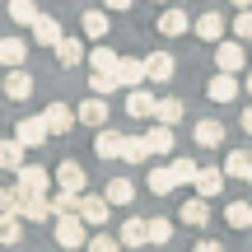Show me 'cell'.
Here are the masks:
<instances>
[{
  "label": "cell",
  "instance_id": "836d02e7",
  "mask_svg": "<svg viewBox=\"0 0 252 252\" xmlns=\"http://www.w3.org/2000/svg\"><path fill=\"white\" fill-rule=\"evenodd\" d=\"M19 238H24V220H19V215H0V243L14 248Z\"/></svg>",
  "mask_w": 252,
  "mask_h": 252
},
{
  "label": "cell",
  "instance_id": "5bb4252c",
  "mask_svg": "<svg viewBox=\"0 0 252 252\" xmlns=\"http://www.w3.org/2000/svg\"><path fill=\"white\" fill-rule=\"evenodd\" d=\"M154 103L150 89H126V117H154Z\"/></svg>",
  "mask_w": 252,
  "mask_h": 252
},
{
  "label": "cell",
  "instance_id": "f907efd6",
  "mask_svg": "<svg viewBox=\"0 0 252 252\" xmlns=\"http://www.w3.org/2000/svg\"><path fill=\"white\" fill-rule=\"evenodd\" d=\"M159 5H163V0H159Z\"/></svg>",
  "mask_w": 252,
  "mask_h": 252
},
{
  "label": "cell",
  "instance_id": "277c9868",
  "mask_svg": "<svg viewBox=\"0 0 252 252\" xmlns=\"http://www.w3.org/2000/svg\"><path fill=\"white\" fill-rule=\"evenodd\" d=\"M56 243H61V248H84V243H89L84 220L80 215H61V220H56Z\"/></svg>",
  "mask_w": 252,
  "mask_h": 252
},
{
  "label": "cell",
  "instance_id": "9c48e42d",
  "mask_svg": "<svg viewBox=\"0 0 252 252\" xmlns=\"http://www.w3.org/2000/svg\"><path fill=\"white\" fill-rule=\"evenodd\" d=\"M224 28H229L224 19H220L215 9H206V14H201L196 24H191V33H196L201 42H224Z\"/></svg>",
  "mask_w": 252,
  "mask_h": 252
},
{
  "label": "cell",
  "instance_id": "d4e9b609",
  "mask_svg": "<svg viewBox=\"0 0 252 252\" xmlns=\"http://www.w3.org/2000/svg\"><path fill=\"white\" fill-rule=\"evenodd\" d=\"M0 168H5V173H19V168H24V145H19L14 135L0 140Z\"/></svg>",
  "mask_w": 252,
  "mask_h": 252
},
{
  "label": "cell",
  "instance_id": "e575fe53",
  "mask_svg": "<svg viewBox=\"0 0 252 252\" xmlns=\"http://www.w3.org/2000/svg\"><path fill=\"white\" fill-rule=\"evenodd\" d=\"M117 61L122 56L112 52V47H94L89 52V70H117Z\"/></svg>",
  "mask_w": 252,
  "mask_h": 252
},
{
  "label": "cell",
  "instance_id": "f6af8a7d",
  "mask_svg": "<svg viewBox=\"0 0 252 252\" xmlns=\"http://www.w3.org/2000/svg\"><path fill=\"white\" fill-rule=\"evenodd\" d=\"M238 126H243V131L252 135V103H248V108H243V117H238Z\"/></svg>",
  "mask_w": 252,
  "mask_h": 252
},
{
  "label": "cell",
  "instance_id": "6da1fadb",
  "mask_svg": "<svg viewBox=\"0 0 252 252\" xmlns=\"http://www.w3.org/2000/svg\"><path fill=\"white\" fill-rule=\"evenodd\" d=\"M14 187L24 191V196H47V191H52V173L37 168V163H24V168L14 173Z\"/></svg>",
  "mask_w": 252,
  "mask_h": 252
},
{
  "label": "cell",
  "instance_id": "7402d4cb",
  "mask_svg": "<svg viewBox=\"0 0 252 252\" xmlns=\"http://www.w3.org/2000/svg\"><path fill=\"white\" fill-rule=\"evenodd\" d=\"M103 201H108V206H131L135 201V182L131 178H112L108 191H103Z\"/></svg>",
  "mask_w": 252,
  "mask_h": 252
},
{
  "label": "cell",
  "instance_id": "4316f807",
  "mask_svg": "<svg viewBox=\"0 0 252 252\" xmlns=\"http://www.w3.org/2000/svg\"><path fill=\"white\" fill-rule=\"evenodd\" d=\"M84 37H94V42H98V37H108L112 28H108V14H103V9H84Z\"/></svg>",
  "mask_w": 252,
  "mask_h": 252
},
{
  "label": "cell",
  "instance_id": "d590c367",
  "mask_svg": "<svg viewBox=\"0 0 252 252\" xmlns=\"http://www.w3.org/2000/svg\"><path fill=\"white\" fill-rule=\"evenodd\" d=\"M182 220H187V224H201V229H206V220H210V206H206L201 196H191L187 206H182Z\"/></svg>",
  "mask_w": 252,
  "mask_h": 252
},
{
  "label": "cell",
  "instance_id": "83f0119b",
  "mask_svg": "<svg viewBox=\"0 0 252 252\" xmlns=\"http://www.w3.org/2000/svg\"><path fill=\"white\" fill-rule=\"evenodd\" d=\"M56 61L61 65H80L84 61V42L80 37H61V42H56Z\"/></svg>",
  "mask_w": 252,
  "mask_h": 252
},
{
  "label": "cell",
  "instance_id": "7a4b0ae2",
  "mask_svg": "<svg viewBox=\"0 0 252 252\" xmlns=\"http://www.w3.org/2000/svg\"><path fill=\"white\" fill-rule=\"evenodd\" d=\"M215 65L224 75H238L248 65V52H243V42H238V37H229V42H215Z\"/></svg>",
  "mask_w": 252,
  "mask_h": 252
},
{
  "label": "cell",
  "instance_id": "8d00e7d4",
  "mask_svg": "<svg viewBox=\"0 0 252 252\" xmlns=\"http://www.w3.org/2000/svg\"><path fill=\"white\" fill-rule=\"evenodd\" d=\"M75 210H80V196H75V191H56L52 196V215L61 220V215H75Z\"/></svg>",
  "mask_w": 252,
  "mask_h": 252
},
{
  "label": "cell",
  "instance_id": "74e56055",
  "mask_svg": "<svg viewBox=\"0 0 252 252\" xmlns=\"http://www.w3.org/2000/svg\"><path fill=\"white\" fill-rule=\"evenodd\" d=\"M173 187H178V182H173V173H168V168H163V163H159V168L150 173V191H154V196H168Z\"/></svg>",
  "mask_w": 252,
  "mask_h": 252
},
{
  "label": "cell",
  "instance_id": "e0dca14e",
  "mask_svg": "<svg viewBox=\"0 0 252 252\" xmlns=\"http://www.w3.org/2000/svg\"><path fill=\"white\" fill-rule=\"evenodd\" d=\"M206 94H210L215 103H234V98H238V75H224V70H220L215 80L206 84Z\"/></svg>",
  "mask_w": 252,
  "mask_h": 252
},
{
  "label": "cell",
  "instance_id": "f1b7e54d",
  "mask_svg": "<svg viewBox=\"0 0 252 252\" xmlns=\"http://www.w3.org/2000/svg\"><path fill=\"white\" fill-rule=\"evenodd\" d=\"M89 89L103 98V94H117L122 80H117V70H89Z\"/></svg>",
  "mask_w": 252,
  "mask_h": 252
},
{
  "label": "cell",
  "instance_id": "52a82bcc",
  "mask_svg": "<svg viewBox=\"0 0 252 252\" xmlns=\"http://www.w3.org/2000/svg\"><path fill=\"white\" fill-rule=\"evenodd\" d=\"M52 182H56V191H75V196H84V168H80L75 159H65L61 168H56Z\"/></svg>",
  "mask_w": 252,
  "mask_h": 252
},
{
  "label": "cell",
  "instance_id": "484cf974",
  "mask_svg": "<svg viewBox=\"0 0 252 252\" xmlns=\"http://www.w3.org/2000/svg\"><path fill=\"white\" fill-rule=\"evenodd\" d=\"M122 243H126V248H145V243H150V234H145V220H140V215H126Z\"/></svg>",
  "mask_w": 252,
  "mask_h": 252
},
{
  "label": "cell",
  "instance_id": "bcb514c9",
  "mask_svg": "<svg viewBox=\"0 0 252 252\" xmlns=\"http://www.w3.org/2000/svg\"><path fill=\"white\" fill-rule=\"evenodd\" d=\"M103 5H108V9H131L135 0H103Z\"/></svg>",
  "mask_w": 252,
  "mask_h": 252
},
{
  "label": "cell",
  "instance_id": "ac0fdd59",
  "mask_svg": "<svg viewBox=\"0 0 252 252\" xmlns=\"http://www.w3.org/2000/svg\"><path fill=\"white\" fill-rule=\"evenodd\" d=\"M117 80H122V89H140V84H145V61L122 56V61H117Z\"/></svg>",
  "mask_w": 252,
  "mask_h": 252
},
{
  "label": "cell",
  "instance_id": "7dc6e473",
  "mask_svg": "<svg viewBox=\"0 0 252 252\" xmlns=\"http://www.w3.org/2000/svg\"><path fill=\"white\" fill-rule=\"evenodd\" d=\"M234 9H252V0H234Z\"/></svg>",
  "mask_w": 252,
  "mask_h": 252
},
{
  "label": "cell",
  "instance_id": "7c38bea8",
  "mask_svg": "<svg viewBox=\"0 0 252 252\" xmlns=\"http://www.w3.org/2000/svg\"><path fill=\"white\" fill-rule=\"evenodd\" d=\"M191 187H196V196H201V201H210V196H220V191H224V168H201V173H196V182H191Z\"/></svg>",
  "mask_w": 252,
  "mask_h": 252
},
{
  "label": "cell",
  "instance_id": "30bf717a",
  "mask_svg": "<svg viewBox=\"0 0 252 252\" xmlns=\"http://www.w3.org/2000/svg\"><path fill=\"white\" fill-rule=\"evenodd\" d=\"M42 122H47V131H52V135H70V126H75V112L65 108V103H47Z\"/></svg>",
  "mask_w": 252,
  "mask_h": 252
},
{
  "label": "cell",
  "instance_id": "9a60e30c",
  "mask_svg": "<svg viewBox=\"0 0 252 252\" xmlns=\"http://www.w3.org/2000/svg\"><path fill=\"white\" fill-rule=\"evenodd\" d=\"M154 28H159L163 37H182V33H191V19L182 14V9H163V14H159V24H154Z\"/></svg>",
  "mask_w": 252,
  "mask_h": 252
},
{
  "label": "cell",
  "instance_id": "f546056e",
  "mask_svg": "<svg viewBox=\"0 0 252 252\" xmlns=\"http://www.w3.org/2000/svg\"><path fill=\"white\" fill-rule=\"evenodd\" d=\"M9 19H14L19 28H33L37 24V5L33 0H9Z\"/></svg>",
  "mask_w": 252,
  "mask_h": 252
},
{
  "label": "cell",
  "instance_id": "3957f363",
  "mask_svg": "<svg viewBox=\"0 0 252 252\" xmlns=\"http://www.w3.org/2000/svg\"><path fill=\"white\" fill-rule=\"evenodd\" d=\"M14 140L24 145V150H37V145H47V140H52V131H47V122H42V112L19 122V126H14Z\"/></svg>",
  "mask_w": 252,
  "mask_h": 252
},
{
  "label": "cell",
  "instance_id": "2e32d148",
  "mask_svg": "<svg viewBox=\"0 0 252 252\" xmlns=\"http://www.w3.org/2000/svg\"><path fill=\"white\" fill-rule=\"evenodd\" d=\"M28 94H33V75H28V70H9L5 75V98L9 103H24Z\"/></svg>",
  "mask_w": 252,
  "mask_h": 252
},
{
  "label": "cell",
  "instance_id": "f35d334b",
  "mask_svg": "<svg viewBox=\"0 0 252 252\" xmlns=\"http://www.w3.org/2000/svg\"><path fill=\"white\" fill-rule=\"evenodd\" d=\"M19 206H24V191L19 187H0V215H19Z\"/></svg>",
  "mask_w": 252,
  "mask_h": 252
},
{
  "label": "cell",
  "instance_id": "ffe728a7",
  "mask_svg": "<svg viewBox=\"0 0 252 252\" xmlns=\"http://www.w3.org/2000/svg\"><path fill=\"white\" fill-rule=\"evenodd\" d=\"M19 220H33V224L52 220V196H24V206H19Z\"/></svg>",
  "mask_w": 252,
  "mask_h": 252
},
{
  "label": "cell",
  "instance_id": "4fadbf2b",
  "mask_svg": "<svg viewBox=\"0 0 252 252\" xmlns=\"http://www.w3.org/2000/svg\"><path fill=\"white\" fill-rule=\"evenodd\" d=\"M122 145H126V135L122 131H108V126L94 135V154H98V159H122Z\"/></svg>",
  "mask_w": 252,
  "mask_h": 252
},
{
  "label": "cell",
  "instance_id": "5b68a950",
  "mask_svg": "<svg viewBox=\"0 0 252 252\" xmlns=\"http://www.w3.org/2000/svg\"><path fill=\"white\" fill-rule=\"evenodd\" d=\"M173 75H178V61H173L168 52H154V56H145V80H150V84H168Z\"/></svg>",
  "mask_w": 252,
  "mask_h": 252
},
{
  "label": "cell",
  "instance_id": "ee69618b",
  "mask_svg": "<svg viewBox=\"0 0 252 252\" xmlns=\"http://www.w3.org/2000/svg\"><path fill=\"white\" fill-rule=\"evenodd\" d=\"M191 252H224V248H220V243H210V238H201V243L191 248Z\"/></svg>",
  "mask_w": 252,
  "mask_h": 252
},
{
  "label": "cell",
  "instance_id": "681fc988",
  "mask_svg": "<svg viewBox=\"0 0 252 252\" xmlns=\"http://www.w3.org/2000/svg\"><path fill=\"white\" fill-rule=\"evenodd\" d=\"M248 182H252V173H248Z\"/></svg>",
  "mask_w": 252,
  "mask_h": 252
},
{
  "label": "cell",
  "instance_id": "1f68e13d",
  "mask_svg": "<svg viewBox=\"0 0 252 252\" xmlns=\"http://www.w3.org/2000/svg\"><path fill=\"white\" fill-rule=\"evenodd\" d=\"M224 220H229V229H252V206L248 201H229Z\"/></svg>",
  "mask_w": 252,
  "mask_h": 252
},
{
  "label": "cell",
  "instance_id": "8fae6325",
  "mask_svg": "<svg viewBox=\"0 0 252 252\" xmlns=\"http://www.w3.org/2000/svg\"><path fill=\"white\" fill-rule=\"evenodd\" d=\"M75 215L84 220V224H108V215H112V206L103 196H80V210Z\"/></svg>",
  "mask_w": 252,
  "mask_h": 252
},
{
  "label": "cell",
  "instance_id": "ba28073f",
  "mask_svg": "<svg viewBox=\"0 0 252 252\" xmlns=\"http://www.w3.org/2000/svg\"><path fill=\"white\" fill-rule=\"evenodd\" d=\"M24 61H28V42L24 37H0V65H9V70H24Z\"/></svg>",
  "mask_w": 252,
  "mask_h": 252
},
{
  "label": "cell",
  "instance_id": "8992f818",
  "mask_svg": "<svg viewBox=\"0 0 252 252\" xmlns=\"http://www.w3.org/2000/svg\"><path fill=\"white\" fill-rule=\"evenodd\" d=\"M75 122H80V126H94V131H103V126H108V103H103L98 94H94V98H84L80 108H75Z\"/></svg>",
  "mask_w": 252,
  "mask_h": 252
},
{
  "label": "cell",
  "instance_id": "44dd1931",
  "mask_svg": "<svg viewBox=\"0 0 252 252\" xmlns=\"http://www.w3.org/2000/svg\"><path fill=\"white\" fill-rule=\"evenodd\" d=\"M196 145H201V150H220V145H224V126H220L215 117L196 122Z\"/></svg>",
  "mask_w": 252,
  "mask_h": 252
},
{
  "label": "cell",
  "instance_id": "603a6c76",
  "mask_svg": "<svg viewBox=\"0 0 252 252\" xmlns=\"http://www.w3.org/2000/svg\"><path fill=\"white\" fill-rule=\"evenodd\" d=\"M182 112H187L182 98H159V103H154V122H159V126H178Z\"/></svg>",
  "mask_w": 252,
  "mask_h": 252
},
{
  "label": "cell",
  "instance_id": "d6986e66",
  "mask_svg": "<svg viewBox=\"0 0 252 252\" xmlns=\"http://www.w3.org/2000/svg\"><path fill=\"white\" fill-rule=\"evenodd\" d=\"M33 42H37V47H56V42H61V24H56L52 14H37V24H33Z\"/></svg>",
  "mask_w": 252,
  "mask_h": 252
},
{
  "label": "cell",
  "instance_id": "b9f144b4",
  "mask_svg": "<svg viewBox=\"0 0 252 252\" xmlns=\"http://www.w3.org/2000/svg\"><path fill=\"white\" fill-rule=\"evenodd\" d=\"M229 28H234L238 42H252V9H238V19H234Z\"/></svg>",
  "mask_w": 252,
  "mask_h": 252
},
{
  "label": "cell",
  "instance_id": "d6a6232c",
  "mask_svg": "<svg viewBox=\"0 0 252 252\" xmlns=\"http://www.w3.org/2000/svg\"><path fill=\"white\" fill-rule=\"evenodd\" d=\"M122 159H126V163H145V159H150V145H145V135H126Z\"/></svg>",
  "mask_w": 252,
  "mask_h": 252
},
{
  "label": "cell",
  "instance_id": "60d3db41",
  "mask_svg": "<svg viewBox=\"0 0 252 252\" xmlns=\"http://www.w3.org/2000/svg\"><path fill=\"white\" fill-rule=\"evenodd\" d=\"M145 234H150V243H168V238H173V224H168V220H150V224H145Z\"/></svg>",
  "mask_w": 252,
  "mask_h": 252
},
{
  "label": "cell",
  "instance_id": "cb8c5ba5",
  "mask_svg": "<svg viewBox=\"0 0 252 252\" xmlns=\"http://www.w3.org/2000/svg\"><path fill=\"white\" fill-rule=\"evenodd\" d=\"M145 145H150V154H173V126L154 122L150 131H145Z\"/></svg>",
  "mask_w": 252,
  "mask_h": 252
},
{
  "label": "cell",
  "instance_id": "4dcf8cb0",
  "mask_svg": "<svg viewBox=\"0 0 252 252\" xmlns=\"http://www.w3.org/2000/svg\"><path fill=\"white\" fill-rule=\"evenodd\" d=\"M248 173H252V154L248 150H234L224 159V178H248Z\"/></svg>",
  "mask_w": 252,
  "mask_h": 252
},
{
  "label": "cell",
  "instance_id": "ab89813d",
  "mask_svg": "<svg viewBox=\"0 0 252 252\" xmlns=\"http://www.w3.org/2000/svg\"><path fill=\"white\" fill-rule=\"evenodd\" d=\"M168 173H173V182H196V173H201V168H196L191 159H173V163H168Z\"/></svg>",
  "mask_w": 252,
  "mask_h": 252
},
{
  "label": "cell",
  "instance_id": "c3c4849f",
  "mask_svg": "<svg viewBox=\"0 0 252 252\" xmlns=\"http://www.w3.org/2000/svg\"><path fill=\"white\" fill-rule=\"evenodd\" d=\"M248 94H252V75H248Z\"/></svg>",
  "mask_w": 252,
  "mask_h": 252
},
{
  "label": "cell",
  "instance_id": "7bdbcfd3",
  "mask_svg": "<svg viewBox=\"0 0 252 252\" xmlns=\"http://www.w3.org/2000/svg\"><path fill=\"white\" fill-rule=\"evenodd\" d=\"M84 248H89V252H117V238H89Z\"/></svg>",
  "mask_w": 252,
  "mask_h": 252
}]
</instances>
